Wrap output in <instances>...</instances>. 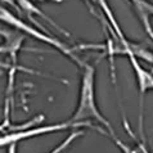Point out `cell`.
Masks as SVG:
<instances>
[{
	"label": "cell",
	"instance_id": "5b68a950",
	"mask_svg": "<svg viewBox=\"0 0 153 153\" xmlns=\"http://www.w3.org/2000/svg\"><path fill=\"white\" fill-rule=\"evenodd\" d=\"M133 7L135 8V12L142 22L144 31L148 33V36L153 40V27L151 25V16H153V4H151L147 0H130Z\"/></svg>",
	"mask_w": 153,
	"mask_h": 153
},
{
	"label": "cell",
	"instance_id": "3957f363",
	"mask_svg": "<svg viewBox=\"0 0 153 153\" xmlns=\"http://www.w3.org/2000/svg\"><path fill=\"white\" fill-rule=\"evenodd\" d=\"M121 44L122 52L125 56L129 58V62L131 67L134 70V74L137 76V82L139 88V97H140V114L143 112V98L146 95V93L148 90H153V74H151L149 71H147L144 67L140 65V62L138 61V57H135V54L133 53V44L126 39V37H121L117 40Z\"/></svg>",
	"mask_w": 153,
	"mask_h": 153
},
{
	"label": "cell",
	"instance_id": "ba28073f",
	"mask_svg": "<svg viewBox=\"0 0 153 153\" xmlns=\"http://www.w3.org/2000/svg\"><path fill=\"white\" fill-rule=\"evenodd\" d=\"M82 134H84V131H82V130H80V129H79V130L72 131V133H71V134H70L68 137H67L65 140H63V142H62L61 144H59L58 147H56L52 152H49V153H62L63 151L67 149V148H68V147L71 146V144L74 143V140H75V139H77L79 137H81Z\"/></svg>",
	"mask_w": 153,
	"mask_h": 153
},
{
	"label": "cell",
	"instance_id": "6da1fadb",
	"mask_svg": "<svg viewBox=\"0 0 153 153\" xmlns=\"http://www.w3.org/2000/svg\"><path fill=\"white\" fill-rule=\"evenodd\" d=\"M81 81H80V94L77 108L75 113L70 118L71 124L77 126H91L90 122L94 121L95 124L104 126V129L108 131L111 138L116 137L114 131L111 127L108 120L100 113L95 98V67L89 63H82L81 66Z\"/></svg>",
	"mask_w": 153,
	"mask_h": 153
},
{
	"label": "cell",
	"instance_id": "277c9868",
	"mask_svg": "<svg viewBox=\"0 0 153 153\" xmlns=\"http://www.w3.org/2000/svg\"><path fill=\"white\" fill-rule=\"evenodd\" d=\"M74 129V127H80L75 124H71L70 121L62 122V124H53V125H44L39 127H32V129H25V130H17L12 133H7L4 135H0V148L9 147L17 144L21 140H26L30 138H35L39 135H45L49 133H56V131L66 130V129Z\"/></svg>",
	"mask_w": 153,
	"mask_h": 153
},
{
	"label": "cell",
	"instance_id": "52a82bcc",
	"mask_svg": "<svg viewBox=\"0 0 153 153\" xmlns=\"http://www.w3.org/2000/svg\"><path fill=\"white\" fill-rule=\"evenodd\" d=\"M14 1L18 4V5L22 8V9L26 12V13H27L30 17L33 16V14H37V16H41V18H44V19H46V21H49V22H52V19H49L48 17H46L44 13H42V12H40L35 5H33L31 0H14ZM52 23H53V22H52Z\"/></svg>",
	"mask_w": 153,
	"mask_h": 153
},
{
	"label": "cell",
	"instance_id": "9c48e42d",
	"mask_svg": "<svg viewBox=\"0 0 153 153\" xmlns=\"http://www.w3.org/2000/svg\"><path fill=\"white\" fill-rule=\"evenodd\" d=\"M0 70H10V72H14L16 70H19V68H17V67H14V66L8 65V63L0 62Z\"/></svg>",
	"mask_w": 153,
	"mask_h": 153
},
{
	"label": "cell",
	"instance_id": "7c38bea8",
	"mask_svg": "<svg viewBox=\"0 0 153 153\" xmlns=\"http://www.w3.org/2000/svg\"><path fill=\"white\" fill-rule=\"evenodd\" d=\"M152 63H153V61H152Z\"/></svg>",
	"mask_w": 153,
	"mask_h": 153
},
{
	"label": "cell",
	"instance_id": "30bf717a",
	"mask_svg": "<svg viewBox=\"0 0 153 153\" xmlns=\"http://www.w3.org/2000/svg\"><path fill=\"white\" fill-rule=\"evenodd\" d=\"M31 1H46V0H31ZM54 1H61V0H54Z\"/></svg>",
	"mask_w": 153,
	"mask_h": 153
},
{
	"label": "cell",
	"instance_id": "7a4b0ae2",
	"mask_svg": "<svg viewBox=\"0 0 153 153\" xmlns=\"http://www.w3.org/2000/svg\"><path fill=\"white\" fill-rule=\"evenodd\" d=\"M0 22L7 25V26H9V27H12V28H14L16 31H18L21 33H27V35L35 37V39L45 42V44H48L50 46H53V48H56L58 52L65 54L67 58H70L71 61H74L77 66L81 67L82 62L75 56V53H74L75 49L70 48L68 45H66L65 42H62L61 40L56 39V37L50 36V35H48V33L42 32V31H40V30H37V28H33L31 25L26 23L25 21L21 19L19 17H17L12 10L8 9V8L4 5L1 1H0Z\"/></svg>",
	"mask_w": 153,
	"mask_h": 153
},
{
	"label": "cell",
	"instance_id": "8992f818",
	"mask_svg": "<svg viewBox=\"0 0 153 153\" xmlns=\"http://www.w3.org/2000/svg\"><path fill=\"white\" fill-rule=\"evenodd\" d=\"M112 139H114V143H116V146L121 149L122 153H151L148 151V148L146 147L144 142H137L135 147H133V146H129V144H126V143H122L121 140L117 139L116 137H113Z\"/></svg>",
	"mask_w": 153,
	"mask_h": 153
},
{
	"label": "cell",
	"instance_id": "8fae6325",
	"mask_svg": "<svg viewBox=\"0 0 153 153\" xmlns=\"http://www.w3.org/2000/svg\"><path fill=\"white\" fill-rule=\"evenodd\" d=\"M1 31H3V30H1V28H0V32H1Z\"/></svg>",
	"mask_w": 153,
	"mask_h": 153
}]
</instances>
